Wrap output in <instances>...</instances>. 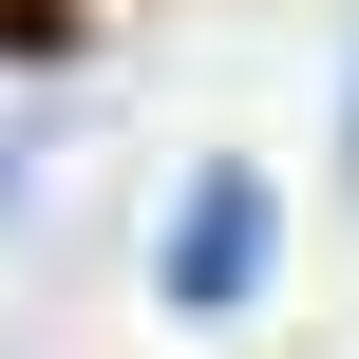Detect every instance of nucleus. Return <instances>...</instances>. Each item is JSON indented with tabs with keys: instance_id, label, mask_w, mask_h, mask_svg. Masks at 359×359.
Masks as SVG:
<instances>
[{
	"instance_id": "nucleus-1",
	"label": "nucleus",
	"mask_w": 359,
	"mask_h": 359,
	"mask_svg": "<svg viewBox=\"0 0 359 359\" xmlns=\"http://www.w3.org/2000/svg\"><path fill=\"white\" fill-rule=\"evenodd\" d=\"M265 246H284V208H265V170H246V151H208V170L170 189V246H151V284H170V322H246V303H265Z\"/></svg>"
},
{
	"instance_id": "nucleus-2",
	"label": "nucleus",
	"mask_w": 359,
	"mask_h": 359,
	"mask_svg": "<svg viewBox=\"0 0 359 359\" xmlns=\"http://www.w3.org/2000/svg\"><path fill=\"white\" fill-rule=\"evenodd\" d=\"M38 151H57V133H38V114H19V133H0V227H19V208H38Z\"/></svg>"
},
{
	"instance_id": "nucleus-3",
	"label": "nucleus",
	"mask_w": 359,
	"mask_h": 359,
	"mask_svg": "<svg viewBox=\"0 0 359 359\" xmlns=\"http://www.w3.org/2000/svg\"><path fill=\"white\" fill-rule=\"evenodd\" d=\"M341 189H359V57H341Z\"/></svg>"
}]
</instances>
